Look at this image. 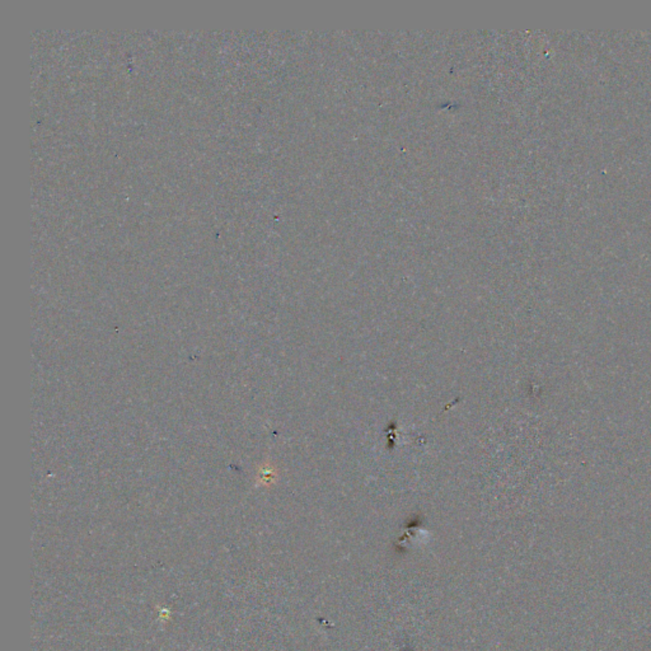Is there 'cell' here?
I'll use <instances>...</instances> for the list:
<instances>
[{
  "label": "cell",
  "instance_id": "obj_1",
  "mask_svg": "<svg viewBox=\"0 0 651 651\" xmlns=\"http://www.w3.org/2000/svg\"><path fill=\"white\" fill-rule=\"evenodd\" d=\"M405 651H412V649H411L410 646H406V647H405Z\"/></svg>",
  "mask_w": 651,
  "mask_h": 651
}]
</instances>
